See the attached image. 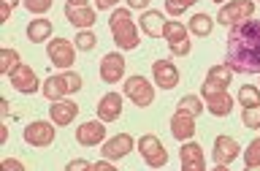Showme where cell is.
I'll list each match as a JSON object with an SVG mask.
<instances>
[{"label":"cell","mask_w":260,"mask_h":171,"mask_svg":"<svg viewBox=\"0 0 260 171\" xmlns=\"http://www.w3.org/2000/svg\"><path fill=\"white\" fill-rule=\"evenodd\" d=\"M8 16H11V6L3 3L0 6V22H8Z\"/></svg>","instance_id":"cell-40"},{"label":"cell","mask_w":260,"mask_h":171,"mask_svg":"<svg viewBox=\"0 0 260 171\" xmlns=\"http://www.w3.org/2000/svg\"><path fill=\"white\" fill-rule=\"evenodd\" d=\"M138 152H141V158L149 168H162L168 163L166 147H162V141L154 133H146V136L138 138Z\"/></svg>","instance_id":"cell-3"},{"label":"cell","mask_w":260,"mask_h":171,"mask_svg":"<svg viewBox=\"0 0 260 171\" xmlns=\"http://www.w3.org/2000/svg\"><path fill=\"white\" fill-rule=\"evenodd\" d=\"M24 141L30 147H49L54 141V125L44 120H32L27 128H24Z\"/></svg>","instance_id":"cell-10"},{"label":"cell","mask_w":260,"mask_h":171,"mask_svg":"<svg viewBox=\"0 0 260 171\" xmlns=\"http://www.w3.org/2000/svg\"><path fill=\"white\" fill-rule=\"evenodd\" d=\"M3 168H22L19 160H3Z\"/></svg>","instance_id":"cell-41"},{"label":"cell","mask_w":260,"mask_h":171,"mask_svg":"<svg viewBox=\"0 0 260 171\" xmlns=\"http://www.w3.org/2000/svg\"><path fill=\"white\" fill-rule=\"evenodd\" d=\"M8 81H11V87L16 90V93H24V95L38 93L41 90V81L36 76V71H32L30 65H24V63H19L11 73H8Z\"/></svg>","instance_id":"cell-8"},{"label":"cell","mask_w":260,"mask_h":171,"mask_svg":"<svg viewBox=\"0 0 260 171\" xmlns=\"http://www.w3.org/2000/svg\"><path fill=\"white\" fill-rule=\"evenodd\" d=\"M65 19H68L73 27H79V30H84V27L89 30L98 22L95 19V11L89 6H71V3L65 6Z\"/></svg>","instance_id":"cell-17"},{"label":"cell","mask_w":260,"mask_h":171,"mask_svg":"<svg viewBox=\"0 0 260 171\" xmlns=\"http://www.w3.org/2000/svg\"><path fill=\"white\" fill-rule=\"evenodd\" d=\"M152 73H154L157 87H162V90H174L179 84V68L171 60H157L152 65Z\"/></svg>","instance_id":"cell-13"},{"label":"cell","mask_w":260,"mask_h":171,"mask_svg":"<svg viewBox=\"0 0 260 171\" xmlns=\"http://www.w3.org/2000/svg\"><path fill=\"white\" fill-rule=\"evenodd\" d=\"M162 36H166L168 44H179V41L187 38V27L182 22H166V27H162Z\"/></svg>","instance_id":"cell-25"},{"label":"cell","mask_w":260,"mask_h":171,"mask_svg":"<svg viewBox=\"0 0 260 171\" xmlns=\"http://www.w3.org/2000/svg\"><path fill=\"white\" fill-rule=\"evenodd\" d=\"M176 109H179V111L192 114V117H198V114L203 111V103H201V98H198V95H184L182 101H179Z\"/></svg>","instance_id":"cell-28"},{"label":"cell","mask_w":260,"mask_h":171,"mask_svg":"<svg viewBox=\"0 0 260 171\" xmlns=\"http://www.w3.org/2000/svg\"><path fill=\"white\" fill-rule=\"evenodd\" d=\"M125 95L136 106L146 109V106H152V101H154V87L149 84V79H144V76H130L125 81Z\"/></svg>","instance_id":"cell-7"},{"label":"cell","mask_w":260,"mask_h":171,"mask_svg":"<svg viewBox=\"0 0 260 171\" xmlns=\"http://www.w3.org/2000/svg\"><path fill=\"white\" fill-rule=\"evenodd\" d=\"M122 76H125V57L117 54V52L103 54V60H101V79L106 81V84H117Z\"/></svg>","instance_id":"cell-11"},{"label":"cell","mask_w":260,"mask_h":171,"mask_svg":"<svg viewBox=\"0 0 260 171\" xmlns=\"http://www.w3.org/2000/svg\"><path fill=\"white\" fill-rule=\"evenodd\" d=\"M239 103L244 109H249V106H260V90L255 84H244L239 90Z\"/></svg>","instance_id":"cell-26"},{"label":"cell","mask_w":260,"mask_h":171,"mask_svg":"<svg viewBox=\"0 0 260 171\" xmlns=\"http://www.w3.org/2000/svg\"><path fill=\"white\" fill-rule=\"evenodd\" d=\"M109 24H111L114 44L119 49H136L138 46V30L133 24V16H130V8H114Z\"/></svg>","instance_id":"cell-2"},{"label":"cell","mask_w":260,"mask_h":171,"mask_svg":"<svg viewBox=\"0 0 260 171\" xmlns=\"http://www.w3.org/2000/svg\"><path fill=\"white\" fill-rule=\"evenodd\" d=\"M92 171H117V166H114V160H109V158H103V160H98V163H92Z\"/></svg>","instance_id":"cell-36"},{"label":"cell","mask_w":260,"mask_h":171,"mask_svg":"<svg viewBox=\"0 0 260 171\" xmlns=\"http://www.w3.org/2000/svg\"><path fill=\"white\" fill-rule=\"evenodd\" d=\"M19 63H22V57L16 54L14 49H3V52H0V73H6V76H8V73H11Z\"/></svg>","instance_id":"cell-27"},{"label":"cell","mask_w":260,"mask_h":171,"mask_svg":"<svg viewBox=\"0 0 260 171\" xmlns=\"http://www.w3.org/2000/svg\"><path fill=\"white\" fill-rule=\"evenodd\" d=\"M52 30H54V24L49 19H44V16H38V19H32L27 24V38L32 44H44V41L52 38Z\"/></svg>","instance_id":"cell-20"},{"label":"cell","mask_w":260,"mask_h":171,"mask_svg":"<svg viewBox=\"0 0 260 171\" xmlns=\"http://www.w3.org/2000/svg\"><path fill=\"white\" fill-rule=\"evenodd\" d=\"M239 141L231 136H217L214 138V163H217V168L219 171H225L231 163L239 158Z\"/></svg>","instance_id":"cell-9"},{"label":"cell","mask_w":260,"mask_h":171,"mask_svg":"<svg viewBox=\"0 0 260 171\" xmlns=\"http://www.w3.org/2000/svg\"><path fill=\"white\" fill-rule=\"evenodd\" d=\"M46 52H49V60H52L54 68H62V71H68L73 60H76V52H73V44L68 38H49Z\"/></svg>","instance_id":"cell-6"},{"label":"cell","mask_w":260,"mask_h":171,"mask_svg":"<svg viewBox=\"0 0 260 171\" xmlns=\"http://www.w3.org/2000/svg\"><path fill=\"white\" fill-rule=\"evenodd\" d=\"M138 24H141V30L146 33V36L157 38L162 36V27H166V19H162L160 11H144L141 19H138Z\"/></svg>","instance_id":"cell-21"},{"label":"cell","mask_w":260,"mask_h":171,"mask_svg":"<svg viewBox=\"0 0 260 171\" xmlns=\"http://www.w3.org/2000/svg\"><path fill=\"white\" fill-rule=\"evenodd\" d=\"M201 95L206 98V109L214 114V117H228L233 109V98L225 93V90H219V87H211L209 81H203V87H201Z\"/></svg>","instance_id":"cell-5"},{"label":"cell","mask_w":260,"mask_h":171,"mask_svg":"<svg viewBox=\"0 0 260 171\" xmlns=\"http://www.w3.org/2000/svg\"><path fill=\"white\" fill-rule=\"evenodd\" d=\"M231 79H233L231 65H211L209 73H206V81L211 87H219V90H225L228 84H231Z\"/></svg>","instance_id":"cell-22"},{"label":"cell","mask_w":260,"mask_h":171,"mask_svg":"<svg viewBox=\"0 0 260 171\" xmlns=\"http://www.w3.org/2000/svg\"><path fill=\"white\" fill-rule=\"evenodd\" d=\"M76 114H79V106L73 103V101H52V109H49V117H52L54 125H71L73 120H76Z\"/></svg>","instance_id":"cell-16"},{"label":"cell","mask_w":260,"mask_h":171,"mask_svg":"<svg viewBox=\"0 0 260 171\" xmlns=\"http://www.w3.org/2000/svg\"><path fill=\"white\" fill-rule=\"evenodd\" d=\"M76 141L81 147H95L106 141V125L103 120H92V122H81L76 130Z\"/></svg>","instance_id":"cell-12"},{"label":"cell","mask_w":260,"mask_h":171,"mask_svg":"<svg viewBox=\"0 0 260 171\" xmlns=\"http://www.w3.org/2000/svg\"><path fill=\"white\" fill-rule=\"evenodd\" d=\"M228 65L239 73H260V22L247 19L231 24L228 33Z\"/></svg>","instance_id":"cell-1"},{"label":"cell","mask_w":260,"mask_h":171,"mask_svg":"<svg viewBox=\"0 0 260 171\" xmlns=\"http://www.w3.org/2000/svg\"><path fill=\"white\" fill-rule=\"evenodd\" d=\"M71 6H87V0H68Z\"/></svg>","instance_id":"cell-42"},{"label":"cell","mask_w":260,"mask_h":171,"mask_svg":"<svg viewBox=\"0 0 260 171\" xmlns=\"http://www.w3.org/2000/svg\"><path fill=\"white\" fill-rule=\"evenodd\" d=\"M241 120H244V125H247L249 130H260V106H249V109H244Z\"/></svg>","instance_id":"cell-31"},{"label":"cell","mask_w":260,"mask_h":171,"mask_svg":"<svg viewBox=\"0 0 260 171\" xmlns=\"http://www.w3.org/2000/svg\"><path fill=\"white\" fill-rule=\"evenodd\" d=\"M133 147H136L133 136H130V133H119V136L109 138V141H103V158L119 160V158H125V155L133 150Z\"/></svg>","instance_id":"cell-14"},{"label":"cell","mask_w":260,"mask_h":171,"mask_svg":"<svg viewBox=\"0 0 260 171\" xmlns=\"http://www.w3.org/2000/svg\"><path fill=\"white\" fill-rule=\"evenodd\" d=\"M119 114H122V95L119 93L103 95L101 103H98V117L103 122H114V120H119Z\"/></svg>","instance_id":"cell-19"},{"label":"cell","mask_w":260,"mask_h":171,"mask_svg":"<svg viewBox=\"0 0 260 171\" xmlns=\"http://www.w3.org/2000/svg\"><path fill=\"white\" fill-rule=\"evenodd\" d=\"M81 52H92V49L98 46V38H95V33H89V30H79V36L76 41H73Z\"/></svg>","instance_id":"cell-30"},{"label":"cell","mask_w":260,"mask_h":171,"mask_svg":"<svg viewBox=\"0 0 260 171\" xmlns=\"http://www.w3.org/2000/svg\"><path fill=\"white\" fill-rule=\"evenodd\" d=\"M168 49H171V54H174V57H184V54H190L192 44L184 38V41H179V44H168Z\"/></svg>","instance_id":"cell-35"},{"label":"cell","mask_w":260,"mask_h":171,"mask_svg":"<svg viewBox=\"0 0 260 171\" xmlns=\"http://www.w3.org/2000/svg\"><path fill=\"white\" fill-rule=\"evenodd\" d=\"M244 166L247 168H260V138H255V141L247 147V152H244Z\"/></svg>","instance_id":"cell-29"},{"label":"cell","mask_w":260,"mask_h":171,"mask_svg":"<svg viewBox=\"0 0 260 171\" xmlns=\"http://www.w3.org/2000/svg\"><path fill=\"white\" fill-rule=\"evenodd\" d=\"M192 3H198V0H166V11L171 16H182Z\"/></svg>","instance_id":"cell-32"},{"label":"cell","mask_w":260,"mask_h":171,"mask_svg":"<svg viewBox=\"0 0 260 171\" xmlns=\"http://www.w3.org/2000/svg\"><path fill=\"white\" fill-rule=\"evenodd\" d=\"M119 0H95V6L101 8V11H106V8H111V6H117Z\"/></svg>","instance_id":"cell-39"},{"label":"cell","mask_w":260,"mask_h":171,"mask_svg":"<svg viewBox=\"0 0 260 171\" xmlns=\"http://www.w3.org/2000/svg\"><path fill=\"white\" fill-rule=\"evenodd\" d=\"M3 3H8V6H11V8H14L16 3H19V0H3Z\"/></svg>","instance_id":"cell-43"},{"label":"cell","mask_w":260,"mask_h":171,"mask_svg":"<svg viewBox=\"0 0 260 171\" xmlns=\"http://www.w3.org/2000/svg\"><path fill=\"white\" fill-rule=\"evenodd\" d=\"M79 168H92V163H87V160H71L68 163V171H79Z\"/></svg>","instance_id":"cell-37"},{"label":"cell","mask_w":260,"mask_h":171,"mask_svg":"<svg viewBox=\"0 0 260 171\" xmlns=\"http://www.w3.org/2000/svg\"><path fill=\"white\" fill-rule=\"evenodd\" d=\"M252 14H255V3H252V0H231V3H225L222 11L217 14V22L231 27V24L252 19Z\"/></svg>","instance_id":"cell-4"},{"label":"cell","mask_w":260,"mask_h":171,"mask_svg":"<svg viewBox=\"0 0 260 171\" xmlns=\"http://www.w3.org/2000/svg\"><path fill=\"white\" fill-rule=\"evenodd\" d=\"M214 3H225V0H214Z\"/></svg>","instance_id":"cell-44"},{"label":"cell","mask_w":260,"mask_h":171,"mask_svg":"<svg viewBox=\"0 0 260 171\" xmlns=\"http://www.w3.org/2000/svg\"><path fill=\"white\" fill-rule=\"evenodd\" d=\"M171 133H174V138H182V141L192 138L195 136V117L176 109L174 117H171Z\"/></svg>","instance_id":"cell-18"},{"label":"cell","mask_w":260,"mask_h":171,"mask_svg":"<svg viewBox=\"0 0 260 171\" xmlns=\"http://www.w3.org/2000/svg\"><path fill=\"white\" fill-rule=\"evenodd\" d=\"M60 79H62V84L68 87V93H79L81 90V76L76 71H65V73H60Z\"/></svg>","instance_id":"cell-33"},{"label":"cell","mask_w":260,"mask_h":171,"mask_svg":"<svg viewBox=\"0 0 260 171\" xmlns=\"http://www.w3.org/2000/svg\"><path fill=\"white\" fill-rule=\"evenodd\" d=\"M146 6H149V0H127V8H141V11H146Z\"/></svg>","instance_id":"cell-38"},{"label":"cell","mask_w":260,"mask_h":171,"mask_svg":"<svg viewBox=\"0 0 260 171\" xmlns=\"http://www.w3.org/2000/svg\"><path fill=\"white\" fill-rule=\"evenodd\" d=\"M179 158H182V168L184 171H203V168H206L203 150L195 141H184L182 150H179Z\"/></svg>","instance_id":"cell-15"},{"label":"cell","mask_w":260,"mask_h":171,"mask_svg":"<svg viewBox=\"0 0 260 171\" xmlns=\"http://www.w3.org/2000/svg\"><path fill=\"white\" fill-rule=\"evenodd\" d=\"M187 30L192 33V36H198V38H206L211 30H214V19H211L209 14H195L190 24H187Z\"/></svg>","instance_id":"cell-23"},{"label":"cell","mask_w":260,"mask_h":171,"mask_svg":"<svg viewBox=\"0 0 260 171\" xmlns=\"http://www.w3.org/2000/svg\"><path fill=\"white\" fill-rule=\"evenodd\" d=\"M44 98H49V101H62L65 98V93H68V87L62 84V79L60 76H49L46 81H44Z\"/></svg>","instance_id":"cell-24"},{"label":"cell","mask_w":260,"mask_h":171,"mask_svg":"<svg viewBox=\"0 0 260 171\" xmlns=\"http://www.w3.org/2000/svg\"><path fill=\"white\" fill-rule=\"evenodd\" d=\"M22 6L27 8L30 14H44L52 8V0H22Z\"/></svg>","instance_id":"cell-34"}]
</instances>
